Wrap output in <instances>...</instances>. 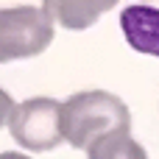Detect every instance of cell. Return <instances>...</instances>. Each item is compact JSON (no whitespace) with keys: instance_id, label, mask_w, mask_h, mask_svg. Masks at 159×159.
<instances>
[{"instance_id":"1","label":"cell","mask_w":159,"mask_h":159,"mask_svg":"<svg viewBox=\"0 0 159 159\" xmlns=\"http://www.w3.org/2000/svg\"><path fill=\"white\" fill-rule=\"evenodd\" d=\"M131 115L126 103L103 89H87L75 92L70 101L61 103V137L81 151H89L92 143H98L106 134L129 131Z\"/></svg>"},{"instance_id":"2","label":"cell","mask_w":159,"mask_h":159,"mask_svg":"<svg viewBox=\"0 0 159 159\" xmlns=\"http://www.w3.org/2000/svg\"><path fill=\"white\" fill-rule=\"evenodd\" d=\"M53 42V20L36 6L0 8V64L39 56Z\"/></svg>"},{"instance_id":"3","label":"cell","mask_w":159,"mask_h":159,"mask_svg":"<svg viewBox=\"0 0 159 159\" xmlns=\"http://www.w3.org/2000/svg\"><path fill=\"white\" fill-rule=\"evenodd\" d=\"M8 131L25 151H53L61 137V103L53 98H31L14 106Z\"/></svg>"},{"instance_id":"4","label":"cell","mask_w":159,"mask_h":159,"mask_svg":"<svg viewBox=\"0 0 159 159\" xmlns=\"http://www.w3.org/2000/svg\"><path fill=\"white\" fill-rule=\"evenodd\" d=\"M120 28H123L126 42L134 50L159 59V8H154V6H140V3L123 8Z\"/></svg>"},{"instance_id":"5","label":"cell","mask_w":159,"mask_h":159,"mask_svg":"<svg viewBox=\"0 0 159 159\" xmlns=\"http://www.w3.org/2000/svg\"><path fill=\"white\" fill-rule=\"evenodd\" d=\"M112 6H117V0H45L42 11L61 28L84 31L98 22V17L106 14Z\"/></svg>"},{"instance_id":"6","label":"cell","mask_w":159,"mask_h":159,"mask_svg":"<svg viewBox=\"0 0 159 159\" xmlns=\"http://www.w3.org/2000/svg\"><path fill=\"white\" fill-rule=\"evenodd\" d=\"M87 159H148L143 145L131 140L129 131H115L89 145Z\"/></svg>"},{"instance_id":"7","label":"cell","mask_w":159,"mask_h":159,"mask_svg":"<svg viewBox=\"0 0 159 159\" xmlns=\"http://www.w3.org/2000/svg\"><path fill=\"white\" fill-rule=\"evenodd\" d=\"M14 106H17V103L11 101V95H8L6 89H0V126L11 120V112H14Z\"/></svg>"},{"instance_id":"8","label":"cell","mask_w":159,"mask_h":159,"mask_svg":"<svg viewBox=\"0 0 159 159\" xmlns=\"http://www.w3.org/2000/svg\"><path fill=\"white\" fill-rule=\"evenodd\" d=\"M0 159H31V157H25V154H11V151H6V154H0Z\"/></svg>"}]
</instances>
